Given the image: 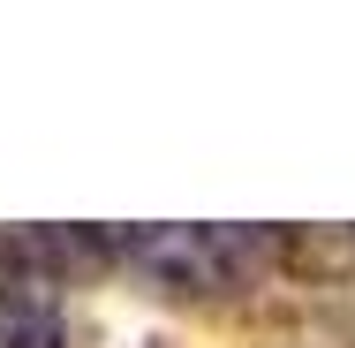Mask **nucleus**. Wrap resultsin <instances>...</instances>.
I'll return each mask as SVG.
<instances>
[{
    "instance_id": "obj_1",
    "label": "nucleus",
    "mask_w": 355,
    "mask_h": 348,
    "mask_svg": "<svg viewBox=\"0 0 355 348\" xmlns=\"http://www.w3.org/2000/svg\"><path fill=\"white\" fill-rule=\"evenodd\" d=\"M114 258L182 295H234L272 265V235L265 227H129L114 235Z\"/></svg>"
},
{
    "instance_id": "obj_2",
    "label": "nucleus",
    "mask_w": 355,
    "mask_h": 348,
    "mask_svg": "<svg viewBox=\"0 0 355 348\" xmlns=\"http://www.w3.org/2000/svg\"><path fill=\"white\" fill-rule=\"evenodd\" d=\"M0 258L31 265L53 288L76 280V273H98V265H121L114 258V235H98V227H15V235H0Z\"/></svg>"
},
{
    "instance_id": "obj_3",
    "label": "nucleus",
    "mask_w": 355,
    "mask_h": 348,
    "mask_svg": "<svg viewBox=\"0 0 355 348\" xmlns=\"http://www.w3.org/2000/svg\"><path fill=\"white\" fill-rule=\"evenodd\" d=\"M0 348H61V295L31 265L0 258Z\"/></svg>"
},
{
    "instance_id": "obj_4",
    "label": "nucleus",
    "mask_w": 355,
    "mask_h": 348,
    "mask_svg": "<svg viewBox=\"0 0 355 348\" xmlns=\"http://www.w3.org/2000/svg\"><path fill=\"white\" fill-rule=\"evenodd\" d=\"M272 265L302 280H340L355 273V227H295V235H272Z\"/></svg>"
}]
</instances>
